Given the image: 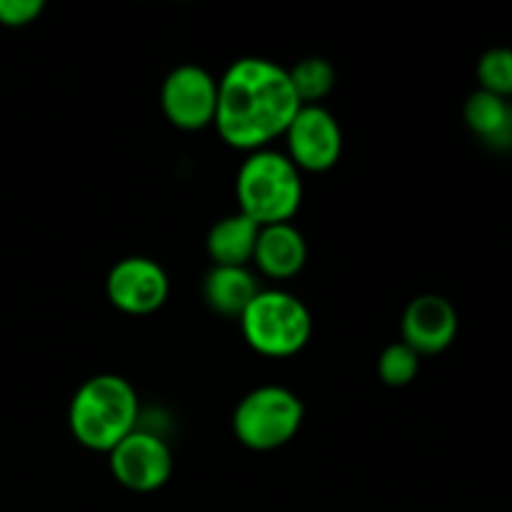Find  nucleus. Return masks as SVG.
I'll return each instance as SVG.
<instances>
[{
  "mask_svg": "<svg viewBox=\"0 0 512 512\" xmlns=\"http://www.w3.org/2000/svg\"><path fill=\"white\" fill-rule=\"evenodd\" d=\"M300 108L288 68L265 58H240L218 80L213 125L225 145L255 153L285 135Z\"/></svg>",
  "mask_w": 512,
  "mask_h": 512,
  "instance_id": "nucleus-1",
  "label": "nucleus"
},
{
  "mask_svg": "<svg viewBox=\"0 0 512 512\" xmlns=\"http://www.w3.org/2000/svg\"><path fill=\"white\" fill-rule=\"evenodd\" d=\"M140 420V400L133 385L113 373L93 375L75 390L68 408L73 438L95 453H110Z\"/></svg>",
  "mask_w": 512,
  "mask_h": 512,
  "instance_id": "nucleus-2",
  "label": "nucleus"
},
{
  "mask_svg": "<svg viewBox=\"0 0 512 512\" xmlns=\"http://www.w3.org/2000/svg\"><path fill=\"white\" fill-rule=\"evenodd\" d=\"M240 213L253 223H290L303 203V178L293 160L278 150H255L243 160L235 178Z\"/></svg>",
  "mask_w": 512,
  "mask_h": 512,
  "instance_id": "nucleus-3",
  "label": "nucleus"
},
{
  "mask_svg": "<svg viewBox=\"0 0 512 512\" xmlns=\"http://www.w3.org/2000/svg\"><path fill=\"white\" fill-rule=\"evenodd\" d=\"M240 330L250 348L265 358H290L308 345L313 315L308 305L285 290H260L240 318Z\"/></svg>",
  "mask_w": 512,
  "mask_h": 512,
  "instance_id": "nucleus-4",
  "label": "nucleus"
},
{
  "mask_svg": "<svg viewBox=\"0 0 512 512\" xmlns=\"http://www.w3.org/2000/svg\"><path fill=\"white\" fill-rule=\"evenodd\" d=\"M305 420L303 400L280 385H260L250 390L233 413V433L240 445L255 453H270L300 433Z\"/></svg>",
  "mask_w": 512,
  "mask_h": 512,
  "instance_id": "nucleus-5",
  "label": "nucleus"
},
{
  "mask_svg": "<svg viewBox=\"0 0 512 512\" xmlns=\"http://www.w3.org/2000/svg\"><path fill=\"white\" fill-rule=\"evenodd\" d=\"M160 105H163L165 118L175 128H208L215 123V113H218V80L200 65H178L163 80Z\"/></svg>",
  "mask_w": 512,
  "mask_h": 512,
  "instance_id": "nucleus-6",
  "label": "nucleus"
},
{
  "mask_svg": "<svg viewBox=\"0 0 512 512\" xmlns=\"http://www.w3.org/2000/svg\"><path fill=\"white\" fill-rule=\"evenodd\" d=\"M110 473L133 493H155L173 475V453L160 435L135 428L108 453Z\"/></svg>",
  "mask_w": 512,
  "mask_h": 512,
  "instance_id": "nucleus-7",
  "label": "nucleus"
},
{
  "mask_svg": "<svg viewBox=\"0 0 512 512\" xmlns=\"http://www.w3.org/2000/svg\"><path fill=\"white\" fill-rule=\"evenodd\" d=\"M288 158L298 170L325 173L343 155V130L323 105H303L285 130Z\"/></svg>",
  "mask_w": 512,
  "mask_h": 512,
  "instance_id": "nucleus-8",
  "label": "nucleus"
},
{
  "mask_svg": "<svg viewBox=\"0 0 512 512\" xmlns=\"http://www.w3.org/2000/svg\"><path fill=\"white\" fill-rule=\"evenodd\" d=\"M105 293L113 308L125 315H150L165 305L170 295V280L163 265L153 258L133 255L110 268Z\"/></svg>",
  "mask_w": 512,
  "mask_h": 512,
  "instance_id": "nucleus-9",
  "label": "nucleus"
},
{
  "mask_svg": "<svg viewBox=\"0 0 512 512\" xmlns=\"http://www.w3.org/2000/svg\"><path fill=\"white\" fill-rule=\"evenodd\" d=\"M403 343L415 353L440 355L458 338V310L443 295H418L403 313Z\"/></svg>",
  "mask_w": 512,
  "mask_h": 512,
  "instance_id": "nucleus-10",
  "label": "nucleus"
},
{
  "mask_svg": "<svg viewBox=\"0 0 512 512\" xmlns=\"http://www.w3.org/2000/svg\"><path fill=\"white\" fill-rule=\"evenodd\" d=\"M308 243L293 223L263 225L255 243L253 263L273 280H290L305 268Z\"/></svg>",
  "mask_w": 512,
  "mask_h": 512,
  "instance_id": "nucleus-11",
  "label": "nucleus"
},
{
  "mask_svg": "<svg viewBox=\"0 0 512 512\" xmlns=\"http://www.w3.org/2000/svg\"><path fill=\"white\" fill-rule=\"evenodd\" d=\"M260 225L238 210L235 215H225L208 230L205 248H208L213 265L228 268H248L253 263L255 243H258Z\"/></svg>",
  "mask_w": 512,
  "mask_h": 512,
  "instance_id": "nucleus-12",
  "label": "nucleus"
},
{
  "mask_svg": "<svg viewBox=\"0 0 512 512\" xmlns=\"http://www.w3.org/2000/svg\"><path fill=\"white\" fill-rule=\"evenodd\" d=\"M260 293L258 280L250 268H228V265H213L203 283V298L210 310L223 318H243L248 305Z\"/></svg>",
  "mask_w": 512,
  "mask_h": 512,
  "instance_id": "nucleus-13",
  "label": "nucleus"
},
{
  "mask_svg": "<svg viewBox=\"0 0 512 512\" xmlns=\"http://www.w3.org/2000/svg\"><path fill=\"white\" fill-rule=\"evenodd\" d=\"M465 123L488 148H512V100L475 90L465 100Z\"/></svg>",
  "mask_w": 512,
  "mask_h": 512,
  "instance_id": "nucleus-14",
  "label": "nucleus"
},
{
  "mask_svg": "<svg viewBox=\"0 0 512 512\" xmlns=\"http://www.w3.org/2000/svg\"><path fill=\"white\" fill-rule=\"evenodd\" d=\"M288 78L300 105H320V100L328 98L330 90L335 88L338 73H335V65L330 60L310 55V58L298 60L293 68H288Z\"/></svg>",
  "mask_w": 512,
  "mask_h": 512,
  "instance_id": "nucleus-15",
  "label": "nucleus"
},
{
  "mask_svg": "<svg viewBox=\"0 0 512 512\" xmlns=\"http://www.w3.org/2000/svg\"><path fill=\"white\" fill-rule=\"evenodd\" d=\"M478 83L483 93L512 100V50L490 48L478 60Z\"/></svg>",
  "mask_w": 512,
  "mask_h": 512,
  "instance_id": "nucleus-16",
  "label": "nucleus"
},
{
  "mask_svg": "<svg viewBox=\"0 0 512 512\" xmlns=\"http://www.w3.org/2000/svg\"><path fill=\"white\" fill-rule=\"evenodd\" d=\"M420 355L400 340V343L388 345L378 358V375L390 388H405L418 378Z\"/></svg>",
  "mask_w": 512,
  "mask_h": 512,
  "instance_id": "nucleus-17",
  "label": "nucleus"
},
{
  "mask_svg": "<svg viewBox=\"0 0 512 512\" xmlns=\"http://www.w3.org/2000/svg\"><path fill=\"white\" fill-rule=\"evenodd\" d=\"M43 0H0V25L25 28L43 15Z\"/></svg>",
  "mask_w": 512,
  "mask_h": 512,
  "instance_id": "nucleus-18",
  "label": "nucleus"
}]
</instances>
